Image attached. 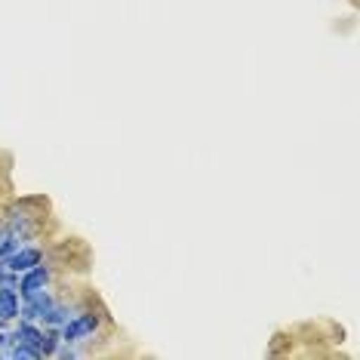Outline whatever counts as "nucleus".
<instances>
[{
  "label": "nucleus",
  "instance_id": "6",
  "mask_svg": "<svg viewBox=\"0 0 360 360\" xmlns=\"http://www.w3.org/2000/svg\"><path fill=\"white\" fill-rule=\"evenodd\" d=\"M68 305H59V302H53L50 305V311H46L44 314V323L46 326H62V323H68Z\"/></svg>",
  "mask_w": 360,
  "mask_h": 360
},
{
  "label": "nucleus",
  "instance_id": "10",
  "mask_svg": "<svg viewBox=\"0 0 360 360\" xmlns=\"http://www.w3.org/2000/svg\"><path fill=\"white\" fill-rule=\"evenodd\" d=\"M4 323H6V321H4V317H0V326H4Z\"/></svg>",
  "mask_w": 360,
  "mask_h": 360
},
{
  "label": "nucleus",
  "instance_id": "1",
  "mask_svg": "<svg viewBox=\"0 0 360 360\" xmlns=\"http://www.w3.org/2000/svg\"><path fill=\"white\" fill-rule=\"evenodd\" d=\"M96 330H99V317H96L93 311H80L77 317H71L68 323L59 326L65 345H71V342H84V339H89V335H93Z\"/></svg>",
  "mask_w": 360,
  "mask_h": 360
},
{
  "label": "nucleus",
  "instance_id": "8",
  "mask_svg": "<svg viewBox=\"0 0 360 360\" xmlns=\"http://www.w3.org/2000/svg\"><path fill=\"white\" fill-rule=\"evenodd\" d=\"M56 357H65V360H71V357H77V351H71V348H62V351H56Z\"/></svg>",
  "mask_w": 360,
  "mask_h": 360
},
{
  "label": "nucleus",
  "instance_id": "4",
  "mask_svg": "<svg viewBox=\"0 0 360 360\" xmlns=\"http://www.w3.org/2000/svg\"><path fill=\"white\" fill-rule=\"evenodd\" d=\"M0 317H4V321L19 317V296H15L13 283H0Z\"/></svg>",
  "mask_w": 360,
  "mask_h": 360
},
{
  "label": "nucleus",
  "instance_id": "3",
  "mask_svg": "<svg viewBox=\"0 0 360 360\" xmlns=\"http://www.w3.org/2000/svg\"><path fill=\"white\" fill-rule=\"evenodd\" d=\"M44 262V252H40L37 247H15L10 256L4 259V265L10 268L13 274H19V271H28V268H34Z\"/></svg>",
  "mask_w": 360,
  "mask_h": 360
},
{
  "label": "nucleus",
  "instance_id": "9",
  "mask_svg": "<svg viewBox=\"0 0 360 360\" xmlns=\"http://www.w3.org/2000/svg\"><path fill=\"white\" fill-rule=\"evenodd\" d=\"M4 345H10V335H4V333H0V348H4Z\"/></svg>",
  "mask_w": 360,
  "mask_h": 360
},
{
  "label": "nucleus",
  "instance_id": "2",
  "mask_svg": "<svg viewBox=\"0 0 360 360\" xmlns=\"http://www.w3.org/2000/svg\"><path fill=\"white\" fill-rule=\"evenodd\" d=\"M22 274H25V277L19 281L22 299L40 296V292L46 290V283H50V268H46V265H34V268H28V271H22Z\"/></svg>",
  "mask_w": 360,
  "mask_h": 360
},
{
  "label": "nucleus",
  "instance_id": "7",
  "mask_svg": "<svg viewBox=\"0 0 360 360\" xmlns=\"http://www.w3.org/2000/svg\"><path fill=\"white\" fill-rule=\"evenodd\" d=\"M15 247H19V243L10 237V228H6V222H0V259H6Z\"/></svg>",
  "mask_w": 360,
  "mask_h": 360
},
{
  "label": "nucleus",
  "instance_id": "5",
  "mask_svg": "<svg viewBox=\"0 0 360 360\" xmlns=\"http://www.w3.org/2000/svg\"><path fill=\"white\" fill-rule=\"evenodd\" d=\"M59 342H62L59 326H50V330L40 335V357H53L59 351Z\"/></svg>",
  "mask_w": 360,
  "mask_h": 360
}]
</instances>
